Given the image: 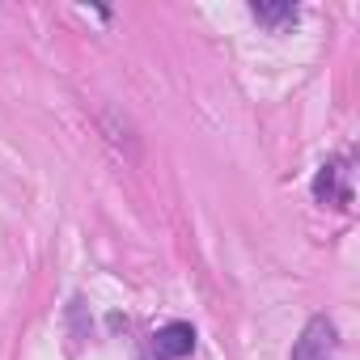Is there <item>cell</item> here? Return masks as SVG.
Wrapping results in <instances>:
<instances>
[{"label": "cell", "mask_w": 360, "mask_h": 360, "mask_svg": "<svg viewBox=\"0 0 360 360\" xmlns=\"http://www.w3.org/2000/svg\"><path fill=\"white\" fill-rule=\"evenodd\" d=\"M288 360H339V330L326 314H314L305 322V330L297 335Z\"/></svg>", "instance_id": "obj_1"}, {"label": "cell", "mask_w": 360, "mask_h": 360, "mask_svg": "<svg viewBox=\"0 0 360 360\" xmlns=\"http://www.w3.org/2000/svg\"><path fill=\"white\" fill-rule=\"evenodd\" d=\"M314 200L326 208H347L352 204V187H347V161L343 157H330L322 161V169L314 174Z\"/></svg>", "instance_id": "obj_3"}, {"label": "cell", "mask_w": 360, "mask_h": 360, "mask_svg": "<svg viewBox=\"0 0 360 360\" xmlns=\"http://www.w3.org/2000/svg\"><path fill=\"white\" fill-rule=\"evenodd\" d=\"M195 352V326L174 318L165 326H157V335L148 339V356L153 360H187Z\"/></svg>", "instance_id": "obj_2"}, {"label": "cell", "mask_w": 360, "mask_h": 360, "mask_svg": "<svg viewBox=\"0 0 360 360\" xmlns=\"http://www.w3.org/2000/svg\"><path fill=\"white\" fill-rule=\"evenodd\" d=\"M250 18H255L259 26H267V30H284V26H297L301 9L292 5V0H284V5H271V0H255V5H250Z\"/></svg>", "instance_id": "obj_4"}]
</instances>
